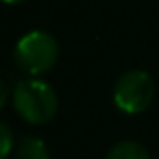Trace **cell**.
<instances>
[{
	"instance_id": "5b68a950",
	"label": "cell",
	"mask_w": 159,
	"mask_h": 159,
	"mask_svg": "<svg viewBox=\"0 0 159 159\" xmlns=\"http://www.w3.org/2000/svg\"><path fill=\"white\" fill-rule=\"evenodd\" d=\"M16 159H51V151H48L47 143L40 137H22L16 143Z\"/></svg>"
},
{
	"instance_id": "7a4b0ae2",
	"label": "cell",
	"mask_w": 159,
	"mask_h": 159,
	"mask_svg": "<svg viewBox=\"0 0 159 159\" xmlns=\"http://www.w3.org/2000/svg\"><path fill=\"white\" fill-rule=\"evenodd\" d=\"M58 58V43L44 30H30L16 43L14 62L28 77H40L48 73Z\"/></svg>"
},
{
	"instance_id": "52a82bcc",
	"label": "cell",
	"mask_w": 159,
	"mask_h": 159,
	"mask_svg": "<svg viewBox=\"0 0 159 159\" xmlns=\"http://www.w3.org/2000/svg\"><path fill=\"white\" fill-rule=\"evenodd\" d=\"M8 85H6V81H0V107H4L8 103Z\"/></svg>"
},
{
	"instance_id": "3957f363",
	"label": "cell",
	"mask_w": 159,
	"mask_h": 159,
	"mask_svg": "<svg viewBox=\"0 0 159 159\" xmlns=\"http://www.w3.org/2000/svg\"><path fill=\"white\" fill-rule=\"evenodd\" d=\"M155 97V83L151 75L141 69H133L123 73L115 83L113 101L119 111L127 115H139L151 105Z\"/></svg>"
},
{
	"instance_id": "ba28073f",
	"label": "cell",
	"mask_w": 159,
	"mask_h": 159,
	"mask_svg": "<svg viewBox=\"0 0 159 159\" xmlns=\"http://www.w3.org/2000/svg\"><path fill=\"white\" fill-rule=\"evenodd\" d=\"M4 4H22V2H26V0H2Z\"/></svg>"
},
{
	"instance_id": "8992f818",
	"label": "cell",
	"mask_w": 159,
	"mask_h": 159,
	"mask_svg": "<svg viewBox=\"0 0 159 159\" xmlns=\"http://www.w3.org/2000/svg\"><path fill=\"white\" fill-rule=\"evenodd\" d=\"M12 149H16L14 135H12L10 127L6 123L0 125V159H8L12 153Z\"/></svg>"
},
{
	"instance_id": "277c9868",
	"label": "cell",
	"mask_w": 159,
	"mask_h": 159,
	"mask_svg": "<svg viewBox=\"0 0 159 159\" xmlns=\"http://www.w3.org/2000/svg\"><path fill=\"white\" fill-rule=\"evenodd\" d=\"M105 159H151V157H149V151L143 143L135 139H123L109 149Z\"/></svg>"
},
{
	"instance_id": "6da1fadb",
	"label": "cell",
	"mask_w": 159,
	"mask_h": 159,
	"mask_svg": "<svg viewBox=\"0 0 159 159\" xmlns=\"http://www.w3.org/2000/svg\"><path fill=\"white\" fill-rule=\"evenodd\" d=\"M12 107L22 121L30 125H44L52 121L58 109L57 93L39 77L18 81L12 89Z\"/></svg>"
}]
</instances>
